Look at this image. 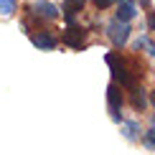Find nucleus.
Here are the masks:
<instances>
[{
    "instance_id": "f257e3e1",
    "label": "nucleus",
    "mask_w": 155,
    "mask_h": 155,
    "mask_svg": "<svg viewBox=\"0 0 155 155\" xmlns=\"http://www.w3.org/2000/svg\"><path fill=\"white\" fill-rule=\"evenodd\" d=\"M104 61H107V66L112 69V79L117 81L122 89L137 87V79L143 76V64L137 59H122L117 54H107Z\"/></svg>"
},
{
    "instance_id": "f03ea898",
    "label": "nucleus",
    "mask_w": 155,
    "mask_h": 155,
    "mask_svg": "<svg viewBox=\"0 0 155 155\" xmlns=\"http://www.w3.org/2000/svg\"><path fill=\"white\" fill-rule=\"evenodd\" d=\"M130 31H132V28H130V23L117 21V18H114V21H109V23L104 25V33H107L109 41H112V46H114V48H122L127 41H130Z\"/></svg>"
},
{
    "instance_id": "7ed1b4c3",
    "label": "nucleus",
    "mask_w": 155,
    "mask_h": 155,
    "mask_svg": "<svg viewBox=\"0 0 155 155\" xmlns=\"http://www.w3.org/2000/svg\"><path fill=\"white\" fill-rule=\"evenodd\" d=\"M31 18H36V21H56V18L61 15V10L56 8L54 3H48V0H33V3L25 8Z\"/></svg>"
},
{
    "instance_id": "20e7f679",
    "label": "nucleus",
    "mask_w": 155,
    "mask_h": 155,
    "mask_svg": "<svg viewBox=\"0 0 155 155\" xmlns=\"http://www.w3.org/2000/svg\"><path fill=\"white\" fill-rule=\"evenodd\" d=\"M87 36H89V31L74 23V25H66V31L61 33V43L69 46V48H74V51H81L87 46Z\"/></svg>"
},
{
    "instance_id": "39448f33",
    "label": "nucleus",
    "mask_w": 155,
    "mask_h": 155,
    "mask_svg": "<svg viewBox=\"0 0 155 155\" xmlns=\"http://www.w3.org/2000/svg\"><path fill=\"white\" fill-rule=\"evenodd\" d=\"M122 104H125V99H122V87L117 81H112L107 87V107H109V114H112L114 122H122Z\"/></svg>"
},
{
    "instance_id": "423d86ee",
    "label": "nucleus",
    "mask_w": 155,
    "mask_h": 155,
    "mask_svg": "<svg viewBox=\"0 0 155 155\" xmlns=\"http://www.w3.org/2000/svg\"><path fill=\"white\" fill-rule=\"evenodd\" d=\"M31 41H33V46L38 51H54L59 46V38L54 33H48V31H38V33H31Z\"/></svg>"
},
{
    "instance_id": "0eeeda50",
    "label": "nucleus",
    "mask_w": 155,
    "mask_h": 155,
    "mask_svg": "<svg viewBox=\"0 0 155 155\" xmlns=\"http://www.w3.org/2000/svg\"><path fill=\"white\" fill-rule=\"evenodd\" d=\"M135 15H137V5H135V0H120V3H117V13H114L117 21L130 23Z\"/></svg>"
},
{
    "instance_id": "6e6552de",
    "label": "nucleus",
    "mask_w": 155,
    "mask_h": 155,
    "mask_svg": "<svg viewBox=\"0 0 155 155\" xmlns=\"http://www.w3.org/2000/svg\"><path fill=\"white\" fill-rule=\"evenodd\" d=\"M120 130H122V135H125L127 140H140V122L137 120H122L120 122Z\"/></svg>"
},
{
    "instance_id": "1a4fd4ad",
    "label": "nucleus",
    "mask_w": 155,
    "mask_h": 155,
    "mask_svg": "<svg viewBox=\"0 0 155 155\" xmlns=\"http://www.w3.org/2000/svg\"><path fill=\"white\" fill-rule=\"evenodd\" d=\"M130 92H132V107L137 109V112H143V109L147 107V94H145V89H143V87H132Z\"/></svg>"
},
{
    "instance_id": "9d476101",
    "label": "nucleus",
    "mask_w": 155,
    "mask_h": 155,
    "mask_svg": "<svg viewBox=\"0 0 155 155\" xmlns=\"http://www.w3.org/2000/svg\"><path fill=\"white\" fill-rule=\"evenodd\" d=\"M13 13H15V0H0V15L10 18Z\"/></svg>"
},
{
    "instance_id": "9b49d317",
    "label": "nucleus",
    "mask_w": 155,
    "mask_h": 155,
    "mask_svg": "<svg viewBox=\"0 0 155 155\" xmlns=\"http://www.w3.org/2000/svg\"><path fill=\"white\" fill-rule=\"evenodd\" d=\"M143 145L147 150H155V127H150L147 132H143Z\"/></svg>"
},
{
    "instance_id": "f8f14e48",
    "label": "nucleus",
    "mask_w": 155,
    "mask_h": 155,
    "mask_svg": "<svg viewBox=\"0 0 155 155\" xmlns=\"http://www.w3.org/2000/svg\"><path fill=\"white\" fill-rule=\"evenodd\" d=\"M120 0H94V8L97 10H107V8H112V5H117Z\"/></svg>"
},
{
    "instance_id": "ddd939ff",
    "label": "nucleus",
    "mask_w": 155,
    "mask_h": 155,
    "mask_svg": "<svg viewBox=\"0 0 155 155\" xmlns=\"http://www.w3.org/2000/svg\"><path fill=\"white\" fill-rule=\"evenodd\" d=\"M147 41H150L147 36H140L137 41H135V48H137V51H140V48H145V46H147Z\"/></svg>"
},
{
    "instance_id": "4468645a",
    "label": "nucleus",
    "mask_w": 155,
    "mask_h": 155,
    "mask_svg": "<svg viewBox=\"0 0 155 155\" xmlns=\"http://www.w3.org/2000/svg\"><path fill=\"white\" fill-rule=\"evenodd\" d=\"M147 31H155V10L147 15Z\"/></svg>"
},
{
    "instance_id": "2eb2a0df",
    "label": "nucleus",
    "mask_w": 155,
    "mask_h": 155,
    "mask_svg": "<svg viewBox=\"0 0 155 155\" xmlns=\"http://www.w3.org/2000/svg\"><path fill=\"white\" fill-rule=\"evenodd\" d=\"M145 48H150V54L155 56V43H153V41H147V46H145Z\"/></svg>"
},
{
    "instance_id": "dca6fc26",
    "label": "nucleus",
    "mask_w": 155,
    "mask_h": 155,
    "mask_svg": "<svg viewBox=\"0 0 155 155\" xmlns=\"http://www.w3.org/2000/svg\"><path fill=\"white\" fill-rule=\"evenodd\" d=\"M150 102H153V107H155V89L150 92Z\"/></svg>"
},
{
    "instance_id": "f3484780",
    "label": "nucleus",
    "mask_w": 155,
    "mask_h": 155,
    "mask_svg": "<svg viewBox=\"0 0 155 155\" xmlns=\"http://www.w3.org/2000/svg\"><path fill=\"white\" fill-rule=\"evenodd\" d=\"M76 3H81V5H84V3H87V0H76Z\"/></svg>"
}]
</instances>
